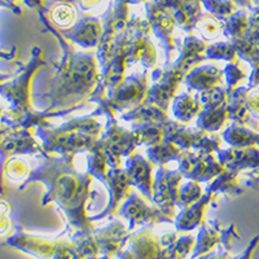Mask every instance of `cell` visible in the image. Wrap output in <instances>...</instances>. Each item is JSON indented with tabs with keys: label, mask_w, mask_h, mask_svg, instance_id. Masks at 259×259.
Segmentation results:
<instances>
[{
	"label": "cell",
	"mask_w": 259,
	"mask_h": 259,
	"mask_svg": "<svg viewBox=\"0 0 259 259\" xmlns=\"http://www.w3.org/2000/svg\"><path fill=\"white\" fill-rule=\"evenodd\" d=\"M75 154L52 157L32 174L31 180H40L48 187L45 203L56 202L68 218V224L78 235L90 233L94 223L85 214V203L90 196V184L94 177L75 170Z\"/></svg>",
	"instance_id": "1"
},
{
	"label": "cell",
	"mask_w": 259,
	"mask_h": 259,
	"mask_svg": "<svg viewBox=\"0 0 259 259\" xmlns=\"http://www.w3.org/2000/svg\"><path fill=\"white\" fill-rule=\"evenodd\" d=\"M97 64L92 55L68 51L53 80L48 112L57 113L61 109L62 113H70L89 99L91 100L100 85Z\"/></svg>",
	"instance_id": "2"
},
{
	"label": "cell",
	"mask_w": 259,
	"mask_h": 259,
	"mask_svg": "<svg viewBox=\"0 0 259 259\" xmlns=\"http://www.w3.org/2000/svg\"><path fill=\"white\" fill-rule=\"evenodd\" d=\"M101 130L96 115L92 114L71 119L57 128H45L41 135L47 150L65 156L94 149L101 138Z\"/></svg>",
	"instance_id": "3"
},
{
	"label": "cell",
	"mask_w": 259,
	"mask_h": 259,
	"mask_svg": "<svg viewBox=\"0 0 259 259\" xmlns=\"http://www.w3.org/2000/svg\"><path fill=\"white\" fill-rule=\"evenodd\" d=\"M205 46L198 41L187 43L186 48L182 52V56L174 64H170L165 68L156 69L153 71V85L150 87L148 95V103L156 104L159 108L167 112L168 104L175 97L180 82L189 74V71L200 64L203 59L202 55Z\"/></svg>",
	"instance_id": "4"
},
{
	"label": "cell",
	"mask_w": 259,
	"mask_h": 259,
	"mask_svg": "<svg viewBox=\"0 0 259 259\" xmlns=\"http://www.w3.org/2000/svg\"><path fill=\"white\" fill-rule=\"evenodd\" d=\"M149 74L144 73L142 75H133L124 78L123 82L118 85L113 92L105 97L97 100V108L95 115H113L117 112L133 110L147 101L149 95Z\"/></svg>",
	"instance_id": "5"
},
{
	"label": "cell",
	"mask_w": 259,
	"mask_h": 259,
	"mask_svg": "<svg viewBox=\"0 0 259 259\" xmlns=\"http://www.w3.org/2000/svg\"><path fill=\"white\" fill-rule=\"evenodd\" d=\"M108 117V124L106 131L97 142V145L100 147L105 154L110 168H121L122 158L130 157L134 154V150L139 143L138 135L134 131H127L122 128L113 115Z\"/></svg>",
	"instance_id": "6"
},
{
	"label": "cell",
	"mask_w": 259,
	"mask_h": 259,
	"mask_svg": "<svg viewBox=\"0 0 259 259\" xmlns=\"http://www.w3.org/2000/svg\"><path fill=\"white\" fill-rule=\"evenodd\" d=\"M228 90L217 87L206 92H201L200 101L202 112L198 115L197 127L206 133H214L222 128L230 117L228 112Z\"/></svg>",
	"instance_id": "7"
},
{
	"label": "cell",
	"mask_w": 259,
	"mask_h": 259,
	"mask_svg": "<svg viewBox=\"0 0 259 259\" xmlns=\"http://www.w3.org/2000/svg\"><path fill=\"white\" fill-rule=\"evenodd\" d=\"M182 179L183 174L179 170H168L166 166H159L154 178L153 200L162 212L172 219L175 218V207L179 198Z\"/></svg>",
	"instance_id": "8"
},
{
	"label": "cell",
	"mask_w": 259,
	"mask_h": 259,
	"mask_svg": "<svg viewBox=\"0 0 259 259\" xmlns=\"http://www.w3.org/2000/svg\"><path fill=\"white\" fill-rule=\"evenodd\" d=\"M118 214H121L124 219L130 222L128 231H133L135 227L143 223H157V222H170V218L161 209L150 207L147 200L142 198L136 192L130 194V197L123 202Z\"/></svg>",
	"instance_id": "9"
},
{
	"label": "cell",
	"mask_w": 259,
	"mask_h": 259,
	"mask_svg": "<svg viewBox=\"0 0 259 259\" xmlns=\"http://www.w3.org/2000/svg\"><path fill=\"white\" fill-rule=\"evenodd\" d=\"M127 177L131 180L133 187H136L148 200H153L154 179L152 177L153 162L145 159L140 154H131L126 158Z\"/></svg>",
	"instance_id": "10"
},
{
	"label": "cell",
	"mask_w": 259,
	"mask_h": 259,
	"mask_svg": "<svg viewBox=\"0 0 259 259\" xmlns=\"http://www.w3.org/2000/svg\"><path fill=\"white\" fill-rule=\"evenodd\" d=\"M105 186H108L110 191L109 205L105 209V211L92 218L91 221L105 218L108 215L115 214L117 210L121 209V203L124 202L130 197V194L133 193V189H131L133 184H131V180L128 179L123 168H110L108 175H106Z\"/></svg>",
	"instance_id": "11"
},
{
	"label": "cell",
	"mask_w": 259,
	"mask_h": 259,
	"mask_svg": "<svg viewBox=\"0 0 259 259\" xmlns=\"http://www.w3.org/2000/svg\"><path fill=\"white\" fill-rule=\"evenodd\" d=\"M223 78L224 71H222L217 66H210V65L196 66L186 77V84L192 90L206 92L217 87H222Z\"/></svg>",
	"instance_id": "12"
},
{
	"label": "cell",
	"mask_w": 259,
	"mask_h": 259,
	"mask_svg": "<svg viewBox=\"0 0 259 259\" xmlns=\"http://www.w3.org/2000/svg\"><path fill=\"white\" fill-rule=\"evenodd\" d=\"M215 192L207 189L206 194L201 200L191 205L187 209H183L177 217V228L180 232H188L196 227L200 226L203 221V215L209 206L210 201L214 197Z\"/></svg>",
	"instance_id": "13"
},
{
	"label": "cell",
	"mask_w": 259,
	"mask_h": 259,
	"mask_svg": "<svg viewBox=\"0 0 259 259\" xmlns=\"http://www.w3.org/2000/svg\"><path fill=\"white\" fill-rule=\"evenodd\" d=\"M124 121L134 122L135 124L145 123H166L168 122L167 112L159 108L158 105L145 101L133 110H128L123 114Z\"/></svg>",
	"instance_id": "14"
},
{
	"label": "cell",
	"mask_w": 259,
	"mask_h": 259,
	"mask_svg": "<svg viewBox=\"0 0 259 259\" xmlns=\"http://www.w3.org/2000/svg\"><path fill=\"white\" fill-rule=\"evenodd\" d=\"M201 112H202V104L200 97H193L188 94L175 96L172 103V114L180 123H188L194 117H198Z\"/></svg>",
	"instance_id": "15"
},
{
	"label": "cell",
	"mask_w": 259,
	"mask_h": 259,
	"mask_svg": "<svg viewBox=\"0 0 259 259\" xmlns=\"http://www.w3.org/2000/svg\"><path fill=\"white\" fill-rule=\"evenodd\" d=\"M223 138L232 148H254V145H259L258 135L236 123L224 131Z\"/></svg>",
	"instance_id": "16"
},
{
	"label": "cell",
	"mask_w": 259,
	"mask_h": 259,
	"mask_svg": "<svg viewBox=\"0 0 259 259\" xmlns=\"http://www.w3.org/2000/svg\"><path fill=\"white\" fill-rule=\"evenodd\" d=\"M184 152L186 150L180 149L179 147L167 142V140H163L154 147L148 148L147 150L149 161L159 166H166L172 159H180Z\"/></svg>",
	"instance_id": "17"
},
{
	"label": "cell",
	"mask_w": 259,
	"mask_h": 259,
	"mask_svg": "<svg viewBox=\"0 0 259 259\" xmlns=\"http://www.w3.org/2000/svg\"><path fill=\"white\" fill-rule=\"evenodd\" d=\"M167 123V122H166ZM166 123H145L135 124L134 133L138 135L139 143L147 145L148 148L154 147L165 140Z\"/></svg>",
	"instance_id": "18"
},
{
	"label": "cell",
	"mask_w": 259,
	"mask_h": 259,
	"mask_svg": "<svg viewBox=\"0 0 259 259\" xmlns=\"http://www.w3.org/2000/svg\"><path fill=\"white\" fill-rule=\"evenodd\" d=\"M209 191L212 192H223V193L239 194L241 192L237 179V171L228 170L223 171L218 178H215L209 186Z\"/></svg>",
	"instance_id": "19"
},
{
	"label": "cell",
	"mask_w": 259,
	"mask_h": 259,
	"mask_svg": "<svg viewBox=\"0 0 259 259\" xmlns=\"http://www.w3.org/2000/svg\"><path fill=\"white\" fill-rule=\"evenodd\" d=\"M201 198H202V188L200 187L198 182L189 180L184 186L180 187L177 206H179L182 210L187 209V207L196 203Z\"/></svg>",
	"instance_id": "20"
},
{
	"label": "cell",
	"mask_w": 259,
	"mask_h": 259,
	"mask_svg": "<svg viewBox=\"0 0 259 259\" xmlns=\"http://www.w3.org/2000/svg\"><path fill=\"white\" fill-rule=\"evenodd\" d=\"M236 64H230L224 70V77L227 78V84H228V92H233L240 82L245 78V73L241 70L240 66Z\"/></svg>",
	"instance_id": "21"
},
{
	"label": "cell",
	"mask_w": 259,
	"mask_h": 259,
	"mask_svg": "<svg viewBox=\"0 0 259 259\" xmlns=\"http://www.w3.org/2000/svg\"><path fill=\"white\" fill-rule=\"evenodd\" d=\"M207 56L211 57V59H226L231 61V64H236L235 53L231 51V48L224 50L223 46H217V47H212L211 50L209 48L207 50Z\"/></svg>",
	"instance_id": "22"
},
{
	"label": "cell",
	"mask_w": 259,
	"mask_h": 259,
	"mask_svg": "<svg viewBox=\"0 0 259 259\" xmlns=\"http://www.w3.org/2000/svg\"><path fill=\"white\" fill-rule=\"evenodd\" d=\"M247 108L250 112H253L254 114L259 115V94L254 95L253 97L249 99V104H247Z\"/></svg>",
	"instance_id": "23"
}]
</instances>
